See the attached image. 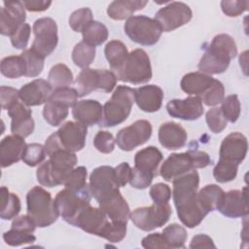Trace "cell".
I'll return each mask as SVG.
<instances>
[{
	"label": "cell",
	"instance_id": "3",
	"mask_svg": "<svg viewBox=\"0 0 249 249\" xmlns=\"http://www.w3.org/2000/svg\"><path fill=\"white\" fill-rule=\"evenodd\" d=\"M78 161L74 152L58 150L50 156L36 171L37 181L45 187H55L64 184L69 173L74 169Z\"/></svg>",
	"mask_w": 249,
	"mask_h": 249
},
{
	"label": "cell",
	"instance_id": "54",
	"mask_svg": "<svg viewBox=\"0 0 249 249\" xmlns=\"http://www.w3.org/2000/svg\"><path fill=\"white\" fill-rule=\"evenodd\" d=\"M30 32L31 28L28 23H23L20 25L18 30L10 37L13 47L18 50H24L27 47Z\"/></svg>",
	"mask_w": 249,
	"mask_h": 249
},
{
	"label": "cell",
	"instance_id": "35",
	"mask_svg": "<svg viewBox=\"0 0 249 249\" xmlns=\"http://www.w3.org/2000/svg\"><path fill=\"white\" fill-rule=\"evenodd\" d=\"M104 53L113 71L118 69L128 55V51L125 45L119 40H112L108 42L105 46Z\"/></svg>",
	"mask_w": 249,
	"mask_h": 249
},
{
	"label": "cell",
	"instance_id": "56",
	"mask_svg": "<svg viewBox=\"0 0 249 249\" xmlns=\"http://www.w3.org/2000/svg\"><path fill=\"white\" fill-rule=\"evenodd\" d=\"M141 244L146 249H169L165 238L160 232L148 234L142 239Z\"/></svg>",
	"mask_w": 249,
	"mask_h": 249
},
{
	"label": "cell",
	"instance_id": "42",
	"mask_svg": "<svg viewBox=\"0 0 249 249\" xmlns=\"http://www.w3.org/2000/svg\"><path fill=\"white\" fill-rule=\"evenodd\" d=\"M238 164L227 160H219L213 169V176L219 183H227L235 179L237 175Z\"/></svg>",
	"mask_w": 249,
	"mask_h": 249
},
{
	"label": "cell",
	"instance_id": "27",
	"mask_svg": "<svg viewBox=\"0 0 249 249\" xmlns=\"http://www.w3.org/2000/svg\"><path fill=\"white\" fill-rule=\"evenodd\" d=\"M98 204L99 208L104 211L111 221L127 224L130 217V210L126 200L123 197L120 191Z\"/></svg>",
	"mask_w": 249,
	"mask_h": 249
},
{
	"label": "cell",
	"instance_id": "7",
	"mask_svg": "<svg viewBox=\"0 0 249 249\" xmlns=\"http://www.w3.org/2000/svg\"><path fill=\"white\" fill-rule=\"evenodd\" d=\"M91 196L89 186L82 190L65 188L57 193L54 204L63 220L71 225L77 216L90 205Z\"/></svg>",
	"mask_w": 249,
	"mask_h": 249
},
{
	"label": "cell",
	"instance_id": "17",
	"mask_svg": "<svg viewBox=\"0 0 249 249\" xmlns=\"http://www.w3.org/2000/svg\"><path fill=\"white\" fill-rule=\"evenodd\" d=\"M247 138L240 132H231L221 143L219 156L222 160H227L239 165L247 154Z\"/></svg>",
	"mask_w": 249,
	"mask_h": 249
},
{
	"label": "cell",
	"instance_id": "20",
	"mask_svg": "<svg viewBox=\"0 0 249 249\" xmlns=\"http://www.w3.org/2000/svg\"><path fill=\"white\" fill-rule=\"evenodd\" d=\"M193 169L196 168L190 151L186 153H174L163 161L160 169V174L165 181H173L175 178Z\"/></svg>",
	"mask_w": 249,
	"mask_h": 249
},
{
	"label": "cell",
	"instance_id": "15",
	"mask_svg": "<svg viewBox=\"0 0 249 249\" xmlns=\"http://www.w3.org/2000/svg\"><path fill=\"white\" fill-rule=\"evenodd\" d=\"M26 18L25 8L20 1H5L0 9V33L12 36Z\"/></svg>",
	"mask_w": 249,
	"mask_h": 249
},
{
	"label": "cell",
	"instance_id": "61",
	"mask_svg": "<svg viewBox=\"0 0 249 249\" xmlns=\"http://www.w3.org/2000/svg\"><path fill=\"white\" fill-rule=\"evenodd\" d=\"M215 244L207 234H196L192 238L190 248H215Z\"/></svg>",
	"mask_w": 249,
	"mask_h": 249
},
{
	"label": "cell",
	"instance_id": "19",
	"mask_svg": "<svg viewBox=\"0 0 249 249\" xmlns=\"http://www.w3.org/2000/svg\"><path fill=\"white\" fill-rule=\"evenodd\" d=\"M167 113L184 121H195L203 114L202 101L198 96H189L185 99H172L166 104Z\"/></svg>",
	"mask_w": 249,
	"mask_h": 249
},
{
	"label": "cell",
	"instance_id": "1",
	"mask_svg": "<svg viewBox=\"0 0 249 249\" xmlns=\"http://www.w3.org/2000/svg\"><path fill=\"white\" fill-rule=\"evenodd\" d=\"M198 185L199 175L195 169L173 180L172 195L178 217L190 229L198 226L208 214L197 201Z\"/></svg>",
	"mask_w": 249,
	"mask_h": 249
},
{
	"label": "cell",
	"instance_id": "60",
	"mask_svg": "<svg viewBox=\"0 0 249 249\" xmlns=\"http://www.w3.org/2000/svg\"><path fill=\"white\" fill-rule=\"evenodd\" d=\"M192 154L195 168H204L211 163V159L209 155L205 152L198 150H189Z\"/></svg>",
	"mask_w": 249,
	"mask_h": 249
},
{
	"label": "cell",
	"instance_id": "26",
	"mask_svg": "<svg viewBox=\"0 0 249 249\" xmlns=\"http://www.w3.org/2000/svg\"><path fill=\"white\" fill-rule=\"evenodd\" d=\"M21 138L17 135H8L1 140L0 143V161L3 168L8 167L20 160H22L23 152L26 144Z\"/></svg>",
	"mask_w": 249,
	"mask_h": 249
},
{
	"label": "cell",
	"instance_id": "9",
	"mask_svg": "<svg viewBox=\"0 0 249 249\" xmlns=\"http://www.w3.org/2000/svg\"><path fill=\"white\" fill-rule=\"evenodd\" d=\"M172 209L169 203L157 204L136 208L130 213L132 223L140 230L150 231L156 228H160L169 220Z\"/></svg>",
	"mask_w": 249,
	"mask_h": 249
},
{
	"label": "cell",
	"instance_id": "49",
	"mask_svg": "<svg viewBox=\"0 0 249 249\" xmlns=\"http://www.w3.org/2000/svg\"><path fill=\"white\" fill-rule=\"evenodd\" d=\"M3 239L6 244L10 246H20L23 244H30L36 240V236L33 233L19 231L14 229L4 232Z\"/></svg>",
	"mask_w": 249,
	"mask_h": 249
},
{
	"label": "cell",
	"instance_id": "4",
	"mask_svg": "<svg viewBox=\"0 0 249 249\" xmlns=\"http://www.w3.org/2000/svg\"><path fill=\"white\" fill-rule=\"evenodd\" d=\"M26 205L27 214L39 228L51 226L59 216L52 195L39 186L33 187L27 193Z\"/></svg>",
	"mask_w": 249,
	"mask_h": 249
},
{
	"label": "cell",
	"instance_id": "39",
	"mask_svg": "<svg viewBox=\"0 0 249 249\" xmlns=\"http://www.w3.org/2000/svg\"><path fill=\"white\" fill-rule=\"evenodd\" d=\"M95 47L90 46L84 41L76 44L72 52V60L80 68H88L95 57Z\"/></svg>",
	"mask_w": 249,
	"mask_h": 249
},
{
	"label": "cell",
	"instance_id": "5",
	"mask_svg": "<svg viewBox=\"0 0 249 249\" xmlns=\"http://www.w3.org/2000/svg\"><path fill=\"white\" fill-rule=\"evenodd\" d=\"M134 103V89L118 86L111 98L103 106L100 126H115L124 123L129 116Z\"/></svg>",
	"mask_w": 249,
	"mask_h": 249
},
{
	"label": "cell",
	"instance_id": "21",
	"mask_svg": "<svg viewBox=\"0 0 249 249\" xmlns=\"http://www.w3.org/2000/svg\"><path fill=\"white\" fill-rule=\"evenodd\" d=\"M218 210L226 217L239 218L246 217L249 212L247 202V188L231 190L224 194L223 200Z\"/></svg>",
	"mask_w": 249,
	"mask_h": 249
},
{
	"label": "cell",
	"instance_id": "33",
	"mask_svg": "<svg viewBox=\"0 0 249 249\" xmlns=\"http://www.w3.org/2000/svg\"><path fill=\"white\" fill-rule=\"evenodd\" d=\"M0 217L3 220L16 218L21 209L18 196L16 194L10 193L6 187H2L0 190Z\"/></svg>",
	"mask_w": 249,
	"mask_h": 249
},
{
	"label": "cell",
	"instance_id": "46",
	"mask_svg": "<svg viewBox=\"0 0 249 249\" xmlns=\"http://www.w3.org/2000/svg\"><path fill=\"white\" fill-rule=\"evenodd\" d=\"M87 175L88 171L85 166L76 167L69 173L63 185L70 190H82L88 187Z\"/></svg>",
	"mask_w": 249,
	"mask_h": 249
},
{
	"label": "cell",
	"instance_id": "34",
	"mask_svg": "<svg viewBox=\"0 0 249 249\" xmlns=\"http://www.w3.org/2000/svg\"><path fill=\"white\" fill-rule=\"evenodd\" d=\"M48 82L53 90L69 88L73 83V74L67 65L58 63L51 68L48 75Z\"/></svg>",
	"mask_w": 249,
	"mask_h": 249
},
{
	"label": "cell",
	"instance_id": "14",
	"mask_svg": "<svg viewBox=\"0 0 249 249\" xmlns=\"http://www.w3.org/2000/svg\"><path fill=\"white\" fill-rule=\"evenodd\" d=\"M88 128L79 122H66L55 131L60 148L70 152L81 151L86 144Z\"/></svg>",
	"mask_w": 249,
	"mask_h": 249
},
{
	"label": "cell",
	"instance_id": "38",
	"mask_svg": "<svg viewBox=\"0 0 249 249\" xmlns=\"http://www.w3.org/2000/svg\"><path fill=\"white\" fill-rule=\"evenodd\" d=\"M68 108L49 99L43 109L45 121L52 126H58L68 116Z\"/></svg>",
	"mask_w": 249,
	"mask_h": 249
},
{
	"label": "cell",
	"instance_id": "8",
	"mask_svg": "<svg viewBox=\"0 0 249 249\" xmlns=\"http://www.w3.org/2000/svg\"><path fill=\"white\" fill-rule=\"evenodd\" d=\"M124 28L130 40L142 46L155 45L158 43L162 32L161 27L155 18L143 15L127 18Z\"/></svg>",
	"mask_w": 249,
	"mask_h": 249
},
{
	"label": "cell",
	"instance_id": "10",
	"mask_svg": "<svg viewBox=\"0 0 249 249\" xmlns=\"http://www.w3.org/2000/svg\"><path fill=\"white\" fill-rule=\"evenodd\" d=\"M35 35L31 49L46 57L50 55L57 46V25L51 18H41L35 20L33 24Z\"/></svg>",
	"mask_w": 249,
	"mask_h": 249
},
{
	"label": "cell",
	"instance_id": "47",
	"mask_svg": "<svg viewBox=\"0 0 249 249\" xmlns=\"http://www.w3.org/2000/svg\"><path fill=\"white\" fill-rule=\"evenodd\" d=\"M225 98V88L219 80H214L209 89L200 97L201 101L207 106H215Z\"/></svg>",
	"mask_w": 249,
	"mask_h": 249
},
{
	"label": "cell",
	"instance_id": "18",
	"mask_svg": "<svg viewBox=\"0 0 249 249\" xmlns=\"http://www.w3.org/2000/svg\"><path fill=\"white\" fill-rule=\"evenodd\" d=\"M8 115L11 118V131L14 135L21 138L29 136L35 127L32 118V111L24 103L18 101L8 109Z\"/></svg>",
	"mask_w": 249,
	"mask_h": 249
},
{
	"label": "cell",
	"instance_id": "45",
	"mask_svg": "<svg viewBox=\"0 0 249 249\" xmlns=\"http://www.w3.org/2000/svg\"><path fill=\"white\" fill-rule=\"evenodd\" d=\"M92 12L89 8H81L74 11L69 18V25L76 32H82L91 21Z\"/></svg>",
	"mask_w": 249,
	"mask_h": 249
},
{
	"label": "cell",
	"instance_id": "16",
	"mask_svg": "<svg viewBox=\"0 0 249 249\" xmlns=\"http://www.w3.org/2000/svg\"><path fill=\"white\" fill-rule=\"evenodd\" d=\"M110 219L99 207L88 206L83 210L71 224L84 231L102 237Z\"/></svg>",
	"mask_w": 249,
	"mask_h": 249
},
{
	"label": "cell",
	"instance_id": "13",
	"mask_svg": "<svg viewBox=\"0 0 249 249\" xmlns=\"http://www.w3.org/2000/svg\"><path fill=\"white\" fill-rule=\"evenodd\" d=\"M152 124L146 120H138L122 128L116 136V143L123 151L129 152L146 143L152 135Z\"/></svg>",
	"mask_w": 249,
	"mask_h": 249
},
{
	"label": "cell",
	"instance_id": "12",
	"mask_svg": "<svg viewBox=\"0 0 249 249\" xmlns=\"http://www.w3.org/2000/svg\"><path fill=\"white\" fill-rule=\"evenodd\" d=\"M193 17L191 8L183 2H170L160 9L155 15L163 32L172 31L188 23Z\"/></svg>",
	"mask_w": 249,
	"mask_h": 249
},
{
	"label": "cell",
	"instance_id": "62",
	"mask_svg": "<svg viewBox=\"0 0 249 249\" xmlns=\"http://www.w3.org/2000/svg\"><path fill=\"white\" fill-rule=\"evenodd\" d=\"M22 4L24 8L30 12H42V11H46L52 5V1L24 0Z\"/></svg>",
	"mask_w": 249,
	"mask_h": 249
},
{
	"label": "cell",
	"instance_id": "59",
	"mask_svg": "<svg viewBox=\"0 0 249 249\" xmlns=\"http://www.w3.org/2000/svg\"><path fill=\"white\" fill-rule=\"evenodd\" d=\"M115 179L119 187H124L128 182L131 175V167L127 162H122L115 168Z\"/></svg>",
	"mask_w": 249,
	"mask_h": 249
},
{
	"label": "cell",
	"instance_id": "52",
	"mask_svg": "<svg viewBox=\"0 0 249 249\" xmlns=\"http://www.w3.org/2000/svg\"><path fill=\"white\" fill-rule=\"evenodd\" d=\"M249 2L247 0H223L221 1V9L223 13L228 17H237L248 10Z\"/></svg>",
	"mask_w": 249,
	"mask_h": 249
},
{
	"label": "cell",
	"instance_id": "43",
	"mask_svg": "<svg viewBox=\"0 0 249 249\" xmlns=\"http://www.w3.org/2000/svg\"><path fill=\"white\" fill-rule=\"evenodd\" d=\"M46 155L47 153L45 146L39 143H30L26 144L22 156V160L28 166H36L45 160Z\"/></svg>",
	"mask_w": 249,
	"mask_h": 249
},
{
	"label": "cell",
	"instance_id": "48",
	"mask_svg": "<svg viewBox=\"0 0 249 249\" xmlns=\"http://www.w3.org/2000/svg\"><path fill=\"white\" fill-rule=\"evenodd\" d=\"M78 97H79V94L75 89L63 88V89L53 90V93L50 99L69 108V107H73L78 102L77 101Z\"/></svg>",
	"mask_w": 249,
	"mask_h": 249
},
{
	"label": "cell",
	"instance_id": "23",
	"mask_svg": "<svg viewBox=\"0 0 249 249\" xmlns=\"http://www.w3.org/2000/svg\"><path fill=\"white\" fill-rule=\"evenodd\" d=\"M163 100L162 89L156 85L134 89V101L144 112L154 113L160 109Z\"/></svg>",
	"mask_w": 249,
	"mask_h": 249
},
{
	"label": "cell",
	"instance_id": "29",
	"mask_svg": "<svg viewBox=\"0 0 249 249\" xmlns=\"http://www.w3.org/2000/svg\"><path fill=\"white\" fill-rule=\"evenodd\" d=\"M162 160L161 152L155 146H148L135 154L134 167L137 169L157 176L159 164Z\"/></svg>",
	"mask_w": 249,
	"mask_h": 249
},
{
	"label": "cell",
	"instance_id": "22",
	"mask_svg": "<svg viewBox=\"0 0 249 249\" xmlns=\"http://www.w3.org/2000/svg\"><path fill=\"white\" fill-rule=\"evenodd\" d=\"M53 93L48 81L35 79L25 84L18 90L19 98L26 106H39L46 103Z\"/></svg>",
	"mask_w": 249,
	"mask_h": 249
},
{
	"label": "cell",
	"instance_id": "55",
	"mask_svg": "<svg viewBox=\"0 0 249 249\" xmlns=\"http://www.w3.org/2000/svg\"><path fill=\"white\" fill-rule=\"evenodd\" d=\"M150 196L154 203H167L171 197V190L169 186L166 184L157 183L150 188Z\"/></svg>",
	"mask_w": 249,
	"mask_h": 249
},
{
	"label": "cell",
	"instance_id": "2",
	"mask_svg": "<svg viewBox=\"0 0 249 249\" xmlns=\"http://www.w3.org/2000/svg\"><path fill=\"white\" fill-rule=\"evenodd\" d=\"M237 54L235 41L228 34L216 35L198 62L200 72L214 75L224 73Z\"/></svg>",
	"mask_w": 249,
	"mask_h": 249
},
{
	"label": "cell",
	"instance_id": "32",
	"mask_svg": "<svg viewBox=\"0 0 249 249\" xmlns=\"http://www.w3.org/2000/svg\"><path fill=\"white\" fill-rule=\"evenodd\" d=\"M225 192L221 187L215 184L206 185L196 194V198L200 206L207 212L218 210Z\"/></svg>",
	"mask_w": 249,
	"mask_h": 249
},
{
	"label": "cell",
	"instance_id": "53",
	"mask_svg": "<svg viewBox=\"0 0 249 249\" xmlns=\"http://www.w3.org/2000/svg\"><path fill=\"white\" fill-rule=\"evenodd\" d=\"M154 177L155 176L150 173H146L137 169L136 167H132L128 183L132 188L143 190L151 185Z\"/></svg>",
	"mask_w": 249,
	"mask_h": 249
},
{
	"label": "cell",
	"instance_id": "40",
	"mask_svg": "<svg viewBox=\"0 0 249 249\" xmlns=\"http://www.w3.org/2000/svg\"><path fill=\"white\" fill-rule=\"evenodd\" d=\"M161 233L165 238L169 248H185V242L187 241L188 233L184 227L178 224H171L165 227Z\"/></svg>",
	"mask_w": 249,
	"mask_h": 249
},
{
	"label": "cell",
	"instance_id": "6",
	"mask_svg": "<svg viewBox=\"0 0 249 249\" xmlns=\"http://www.w3.org/2000/svg\"><path fill=\"white\" fill-rule=\"evenodd\" d=\"M118 80L134 85L148 83L152 78L150 57L142 49L128 53L124 63L113 71Z\"/></svg>",
	"mask_w": 249,
	"mask_h": 249
},
{
	"label": "cell",
	"instance_id": "30",
	"mask_svg": "<svg viewBox=\"0 0 249 249\" xmlns=\"http://www.w3.org/2000/svg\"><path fill=\"white\" fill-rule=\"evenodd\" d=\"M76 90L79 96L83 97L95 89H101L102 88V75L101 69H83L75 81Z\"/></svg>",
	"mask_w": 249,
	"mask_h": 249
},
{
	"label": "cell",
	"instance_id": "50",
	"mask_svg": "<svg viewBox=\"0 0 249 249\" xmlns=\"http://www.w3.org/2000/svg\"><path fill=\"white\" fill-rule=\"evenodd\" d=\"M205 119L209 129L214 133H220L227 127V120L224 117L221 108L214 107L207 111Z\"/></svg>",
	"mask_w": 249,
	"mask_h": 249
},
{
	"label": "cell",
	"instance_id": "58",
	"mask_svg": "<svg viewBox=\"0 0 249 249\" xmlns=\"http://www.w3.org/2000/svg\"><path fill=\"white\" fill-rule=\"evenodd\" d=\"M36 227L37 226L34 223V221L27 214V215H21V216L16 217L12 223L11 229H14V230H17L19 231H23V232L33 233Z\"/></svg>",
	"mask_w": 249,
	"mask_h": 249
},
{
	"label": "cell",
	"instance_id": "51",
	"mask_svg": "<svg viewBox=\"0 0 249 249\" xmlns=\"http://www.w3.org/2000/svg\"><path fill=\"white\" fill-rule=\"evenodd\" d=\"M116 139L109 131L100 130L96 133L93 139V145L97 151L102 154H110L115 149Z\"/></svg>",
	"mask_w": 249,
	"mask_h": 249
},
{
	"label": "cell",
	"instance_id": "25",
	"mask_svg": "<svg viewBox=\"0 0 249 249\" xmlns=\"http://www.w3.org/2000/svg\"><path fill=\"white\" fill-rule=\"evenodd\" d=\"M187 138V131L177 123L167 122L160 126L159 141L162 147L168 150L183 148L186 145Z\"/></svg>",
	"mask_w": 249,
	"mask_h": 249
},
{
	"label": "cell",
	"instance_id": "37",
	"mask_svg": "<svg viewBox=\"0 0 249 249\" xmlns=\"http://www.w3.org/2000/svg\"><path fill=\"white\" fill-rule=\"evenodd\" d=\"M0 70L3 76L10 79H17L25 76L26 66L21 55H10L1 60Z\"/></svg>",
	"mask_w": 249,
	"mask_h": 249
},
{
	"label": "cell",
	"instance_id": "36",
	"mask_svg": "<svg viewBox=\"0 0 249 249\" xmlns=\"http://www.w3.org/2000/svg\"><path fill=\"white\" fill-rule=\"evenodd\" d=\"M83 41L90 46H99L108 39L107 27L99 21L91 20L82 31Z\"/></svg>",
	"mask_w": 249,
	"mask_h": 249
},
{
	"label": "cell",
	"instance_id": "28",
	"mask_svg": "<svg viewBox=\"0 0 249 249\" xmlns=\"http://www.w3.org/2000/svg\"><path fill=\"white\" fill-rule=\"evenodd\" d=\"M214 80L215 79L208 74L202 72H191L184 75L180 86L184 92L200 98L209 89Z\"/></svg>",
	"mask_w": 249,
	"mask_h": 249
},
{
	"label": "cell",
	"instance_id": "41",
	"mask_svg": "<svg viewBox=\"0 0 249 249\" xmlns=\"http://www.w3.org/2000/svg\"><path fill=\"white\" fill-rule=\"evenodd\" d=\"M20 55L25 61L26 77H37L42 73L45 57L34 52L32 49L25 50Z\"/></svg>",
	"mask_w": 249,
	"mask_h": 249
},
{
	"label": "cell",
	"instance_id": "31",
	"mask_svg": "<svg viewBox=\"0 0 249 249\" xmlns=\"http://www.w3.org/2000/svg\"><path fill=\"white\" fill-rule=\"evenodd\" d=\"M147 4L148 1L143 0H116L108 6L107 15L115 20L127 19L134 12L142 10Z\"/></svg>",
	"mask_w": 249,
	"mask_h": 249
},
{
	"label": "cell",
	"instance_id": "44",
	"mask_svg": "<svg viewBox=\"0 0 249 249\" xmlns=\"http://www.w3.org/2000/svg\"><path fill=\"white\" fill-rule=\"evenodd\" d=\"M222 113L227 121L235 123L240 115V101L236 94H231L224 98L221 106Z\"/></svg>",
	"mask_w": 249,
	"mask_h": 249
},
{
	"label": "cell",
	"instance_id": "57",
	"mask_svg": "<svg viewBox=\"0 0 249 249\" xmlns=\"http://www.w3.org/2000/svg\"><path fill=\"white\" fill-rule=\"evenodd\" d=\"M0 98H1V107L4 110H8L12 105L17 103L19 98L18 90L11 87L2 86L0 89Z\"/></svg>",
	"mask_w": 249,
	"mask_h": 249
},
{
	"label": "cell",
	"instance_id": "24",
	"mask_svg": "<svg viewBox=\"0 0 249 249\" xmlns=\"http://www.w3.org/2000/svg\"><path fill=\"white\" fill-rule=\"evenodd\" d=\"M103 115V106L96 100L87 99L78 101L72 107V116L85 125L99 124Z\"/></svg>",
	"mask_w": 249,
	"mask_h": 249
},
{
	"label": "cell",
	"instance_id": "11",
	"mask_svg": "<svg viewBox=\"0 0 249 249\" xmlns=\"http://www.w3.org/2000/svg\"><path fill=\"white\" fill-rule=\"evenodd\" d=\"M89 188L98 203L119 192L120 187L115 179L114 167L102 165L93 169L89 176Z\"/></svg>",
	"mask_w": 249,
	"mask_h": 249
}]
</instances>
